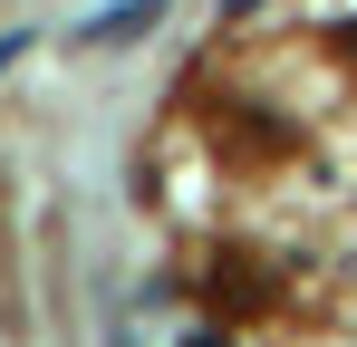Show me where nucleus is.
Masks as SVG:
<instances>
[{
	"mask_svg": "<svg viewBox=\"0 0 357 347\" xmlns=\"http://www.w3.org/2000/svg\"><path fill=\"white\" fill-rule=\"evenodd\" d=\"M165 20V0H126V10H107V20H87L77 39H135V29H155Z\"/></svg>",
	"mask_w": 357,
	"mask_h": 347,
	"instance_id": "obj_1",
	"label": "nucleus"
}]
</instances>
